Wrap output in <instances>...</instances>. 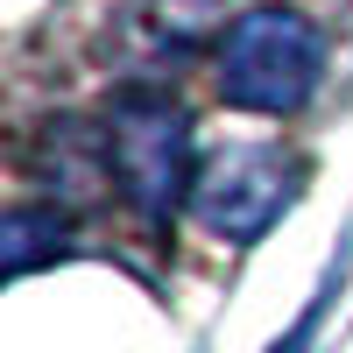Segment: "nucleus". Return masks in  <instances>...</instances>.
I'll return each instance as SVG.
<instances>
[{
  "label": "nucleus",
  "instance_id": "obj_1",
  "mask_svg": "<svg viewBox=\"0 0 353 353\" xmlns=\"http://www.w3.org/2000/svg\"><path fill=\"white\" fill-rule=\"evenodd\" d=\"M325 43L297 8H254L219 43V92L248 113H297L318 85Z\"/></svg>",
  "mask_w": 353,
  "mask_h": 353
},
{
  "label": "nucleus",
  "instance_id": "obj_2",
  "mask_svg": "<svg viewBox=\"0 0 353 353\" xmlns=\"http://www.w3.org/2000/svg\"><path fill=\"white\" fill-rule=\"evenodd\" d=\"M106 170L113 184L134 198V212L170 219L176 198H191V121L176 113L163 92H128L106 121Z\"/></svg>",
  "mask_w": 353,
  "mask_h": 353
},
{
  "label": "nucleus",
  "instance_id": "obj_3",
  "mask_svg": "<svg viewBox=\"0 0 353 353\" xmlns=\"http://www.w3.org/2000/svg\"><path fill=\"white\" fill-rule=\"evenodd\" d=\"M297 191V163L276 141H219L191 176V212L219 241H261Z\"/></svg>",
  "mask_w": 353,
  "mask_h": 353
},
{
  "label": "nucleus",
  "instance_id": "obj_4",
  "mask_svg": "<svg viewBox=\"0 0 353 353\" xmlns=\"http://www.w3.org/2000/svg\"><path fill=\"white\" fill-rule=\"evenodd\" d=\"M134 43L149 57H191L205 28L219 21V0H134Z\"/></svg>",
  "mask_w": 353,
  "mask_h": 353
}]
</instances>
